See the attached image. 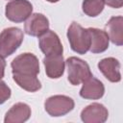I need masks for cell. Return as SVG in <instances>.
Returning <instances> with one entry per match:
<instances>
[{"label": "cell", "instance_id": "cell-1", "mask_svg": "<svg viewBox=\"0 0 123 123\" xmlns=\"http://www.w3.org/2000/svg\"><path fill=\"white\" fill-rule=\"evenodd\" d=\"M67 38L71 49L81 55L86 54L90 48V35L77 22H72L67 30Z\"/></svg>", "mask_w": 123, "mask_h": 123}, {"label": "cell", "instance_id": "cell-2", "mask_svg": "<svg viewBox=\"0 0 123 123\" xmlns=\"http://www.w3.org/2000/svg\"><path fill=\"white\" fill-rule=\"evenodd\" d=\"M24 36L23 32L16 27L4 29L0 33V56L3 58L13 54L21 45Z\"/></svg>", "mask_w": 123, "mask_h": 123}, {"label": "cell", "instance_id": "cell-3", "mask_svg": "<svg viewBox=\"0 0 123 123\" xmlns=\"http://www.w3.org/2000/svg\"><path fill=\"white\" fill-rule=\"evenodd\" d=\"M65 62L68 72L67 79L71 85L78 86L92 76L89 65L85 61L77 57H70Z\"/></svg>", "mask_w": 123, "mask_h": 123}, {"label": "cell", "instance_id": "cell-4", "mask_svg": "<svg viewBox=\"0 0 123 123\" xmlns=\"http://www.w3.org/2000/svg\"><path fill=\"white\" fill-rule=\"evenodd\" d=\"M12 74L34 75L39 73V62L32 53H23L15 57L11 63Z\"/></svg>", "mask_w": 123, "mask_h": 123}, {"label": "cell", "instance_id": "cell-5", "mask_svg": "<svg viewBox=\"0 0 123 123\" xmlns=\"http://www.w3.org/2000/svg\"><path fill=\"white\" fill-rule=\"evenodd\" d=\"M74 100L65 95H53L45 100L44 109L51 116H63L74 109Z\"/></svg>", "mask_w": 123, "mask_h": 123}, {"label": "cell", "instance_id": "cell-6", "mask_svg": "<svg viewBox=\"0 0 123 123\" xmlns=\"http://www.w3.org/2000/svg\"><path fill=\"white\" fill-rule=\"evenodd\" d=\"M33 12V6L28 0H12L6 5V17L12 22L20 23L26 20Z\"/></svg>", "mask_w": 123, "mask_h": 123}, {"label": "cell", "instance_id": "cell-7", "mask_svg": "<svg viewBox=\"0 0 123 123\" xmlns=\"http://www.w3.org/2000/svg\"><path fill=\"white\" fill-rule=\"evenodd\" d=\"M38 45L41 52L45 56L59 55L62 54L63 52V47L60 40V37L55 32L51 30H48L46 33L39 37Z\"/></svg>", "mask_w": 123, "mask_h": 123}, {"label": "cell", "instance_id": "cell-8", "mask_svg": "<svg viewBox=\"0 0 123 123\" xmlns=\"http://www.w3.org/2000/svg\"><path fill=\"white\" fill-rule=\"evenodd\" d=\"M49 29L48 18L42 13H33L31 14L24 25V31L27 35L32 37H40L46 33Z\"/></svg>", "mask_w": 123, "mask_h": 123}, {"label": "cell", "instance_id": "cell-9", "mask_svg": "<svg viewBox=\"0 0 123 123\" xmlns=\"http://www.w3.org/2000/svg\"><path fill=\"white\" fill-rule=\"evenodd\" d=\"M109 116V111L104 105L92 103L81 112V119L85 123H104Z\"/></svg>", "mask_w": 123, "mask_h": 123}, {"label": "cell", "instance_id": "cell-10", "mask_svg": "<svg viewBox=\"0 0 123 123\" xmlns=\"http://www.w3.org/2000/svg\"><path fill=\"white\" fill-rule=\"evenodd\" d=\"M105 93V86L103 83L97 78L91 76L84 82L80 90V96L85 99L97 100L103 97Z\"/></svg>", "mask_w": 123, "mask_h": 123}, {"label": "cell", "instance_id": "cell-11", "mask_svg": "<svg viewBox=\"0 0 123 123\" xmlns=\"http://www.w3.org/2000/svg\"><path fill=\"white\" fill-rule=\"evenodd\" d=\"M45 73L50 79H58L62 76L64 72V60L62 54L45 56L43 59Z\"/></svg>", "mask_w": 123, "mask_h": 123}, {"label": "cell", "instance_id": "cell-12", "mask_svg": "<svg viewBox=\"0 0 123 123\" xmlns=\"http://www.w3.org/2000/svg\"><path fill=\"white\" fill-rule=\"evenodd\" d=\"M120 62L114 58H105L98 62L99 70L111 83L120 82Z\"/></svg>", "mask_w": 123, "mask_h": 123}, {"label": "cell", "instance_id": "cell-13", "mask_svg": "<svg viewBox=\"0 0 123 123\" xmlns=\"http://www.w3.org/2000/svg\"><path fill=\"white\" fill-rule=\"evenodd\" d=\"M105 28L109 39L113 44L121 46L123 44V17L121 15L111 17Z\"/></svg>", "mask_w": 123, "mask_h": 123}, {"label": "cell", "instance_id": "cell-14", "mask_svg": "<svg viewBox=\"0 0 123 123\" xmlns=\"http://www.w3.org/2000/svg\"><path fill=\"white\" fill-rule=\"evenodd\" d=\"M31 116V108L25 103L14 104L6 113L5 123H23Z\"/></svg>", "mask_w": 123, "mask_h": 123}, {"label": "cell", "instance_id": "cell-15", "mask_svg": "<svg viewBox=\"0 0 123 123\" xmlns=\"http://www.w3.org/2000/svg\"><path fill=\"white\" fill-rule=\"evenodd\" d=\"M90 35V52L98 54L106 51L109 47V37L103 30L97 28H87Z\"/></svg>", "mask_w": 123, "mask_h": 123}, {"label": "cell", "instance_id": "cell-16", "mask_svg": "<svg viewBox=\"0 0 123 123\" xmlns=\"http://www.w3.org/2000/svg\"><path fill=\"white\" fill-rule=\"evenodd\" d=\"M12 79L21 88L29 92H35L41 88V84L37 76L12 74Z\"/></svg>", "mask_w": 123, "mask_h": 123}, {"label": "cell", "instance_id": "cell-17", "mask_svg": "<svg viewBox=\"0 0 123 123\" xmlns=\"http://www.w3.org/2000/svg\"><path fill=\"white\" fill-rule=\"evenodd\" d=\"M105 1L104 0H84L82 4L83 12L91 17L99 15L104 10Z\"/></svg>", "mask_w": 123, "mask_h": 123}, {"label": "cell", "instance_id": "cell-18", "mask_svg": "<svg viewBox=\"0 0 123 123\" xmlns=\"http://www.w3.org/2000/svg\"><path fill=\"white\" fill-rule=\"evenodd\" d=\"M12 91L11 88L6 85L4 81L0 79V105L4 104L10 97H11Z\"/></svg>", "mask_w": 123, "mask_h": 123}, {"label": "cell", "instance_id": "cell-19", "mask_svg": "<svg viewBox=\"0 0 123 123\" xmlns=\"http://www.w3.org/2000/svg\"><path fill=\"white\" fill-rule=\"evenodd\" d=\"M104 1L111 8L119 9L123 6V0H104Z\"/></svg>", "mask_w": 123, "mask_h": 123}, {"label": "cell", "instance_id": "cell-20", "mask_svg": "<svg viewBox=\"0 0 123 123\" xmlns=\"http://www.w3.org/2000/svg\"><path fill=\"white\" fill-rule=\"evenodd\" d=\"M5 67H6V62L2 56H0V79L4 77L5 74Z\"/></svg>", "mask_w": 123, "mask_h": 123}, {"label": "cell", "instance_id": "cell-21", "mask_svg": "<svg viewBox=\"0 0 123 123\" xmlns=\"http://www.w3.org/2000/svg\"><path fill=\"white\" fill-rule=\"evenodd\" d=\"M46 1H48V2H50V3H56V2H58V1H60V0H46Z\"/></svg>", "mask_w": 123, "mask_h": 123}]
</instances>
